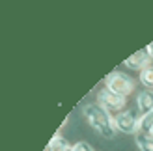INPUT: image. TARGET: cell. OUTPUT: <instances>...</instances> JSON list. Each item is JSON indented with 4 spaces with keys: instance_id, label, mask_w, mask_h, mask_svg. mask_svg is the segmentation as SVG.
Returning a JSON list of instances; mask_svg holds the SVG:
<instances>
[{
    "instance_id": "52a82bcc",
    "label": "cell",
    "mask_w": 153,
    "mask_h": 151,
    "mask_svg": "<svg viewBox=\"0 0 153 151\" xmlns=\"http://www.w3.org/2000/svg\"><path fill=\"white\" fill-rule=\"evenodd\" d=\"M71 147H73V144H69V142H67L62 134L56 132L54 136L51 138V142L47 144L45 151H71Z\"/></svg>"
},
{
    "instance_id": "7a4b0ae2",
    "label": "cell",
    "mask_w": 153,
    "mask_h": 151,
    "mask_svg": "<svg viewBox=\"0 0 153 151\" xmlns=\"http://www.w3.org/2000/svg\"><path fill=\"white\" fill-rule=\"evenodd\" d=\"M105 88L112 90L114 93H118L121 97H127L134 92V80L133 77H129V75L121 73V71H112L105 78Z\"/></svg>"
},
{
    "instance_id": "3957f363",
    "label": "cell",
    "mask_w": 153,
    "mask_h": 151,
    "mask_svg": "<svg viewBox=\"0 0 153 151\" xmlns=\"http://www.w3.org/2000/svg\"><path fill=\"white\" fill-rule=\"evenodd\" d=\"M138 121H140L138 110L123 108L118 114H114V127H116L118 132H123V134H136L138 132Z\"/></svg>"
},
{
    "instance_id": "30bf717a",
    "label": "cell",
    "mask_w": 153,
    "mask_h": 151,
    "mask_svg": "<svg viewBox=\"0 0 153 151\" xmlns=\"http://www.w3.org/2000/svg\"><path fill=\"white\" fill-rule=\"evenodd\" d=\"M151 129H153V112L140 116V121H138V132L149 134V131H151Z\"/></svg>"
},
{
    "instance_id": "ba28073f",
    "label": "cell",
    "mask_w": 153,
    "mask_h": 151,
    "mask_svg": "<svg viewBox=\"0 0 153 151\" xmlns=\"http://www.w3.org/2000/svg\"><path fill=\"white\" fill-rule=\"evenodd\" d=\"M134 142H136V146H138L140 151H153V136H149V134L136 132Z\"/></svg>"
},
{
    "instance_id": "5b68a950",
    "label": "cell",
    "mask_w": 153,
    "mask_h": 151,
    "mask_svg": "<svg viewBox=\"0 0 153 151\" xmlns=\"http://www.w3.org/2000/svg\"><path fill=\"white\" fill-rule=\"evenodd\" d=\"M125 65L129 69H134V71H142V69H146L148 65H151V56H149L148 49H140V50L133 52V54L125 60Z\"/></svg>"
},
{
    "instance_id": "7c38bea8",
    "label": "cell",
    "mask_w": 153,
    "mask_h": 151,
    "mask_svg": "<svg viewBox=\"0 0 153 151\" xmlns=\"http://www.w3.org/2000/svg\"><path fill=\"white\" fill-rule=\"evenodd\" d=\"M146 49H148V52H149V56H151V62H153V41H151V43L148 45Z\"/></svg>"
},
{
    "instance_id": "4fadbf2b",
    "label": "cell",
    "mask_w": 153,
    "mask_h": 151,
    "mask_svg": "<svg viewBox=\"0 0 153 151\" xmlns=\"http://www.w3.org/2000/svg\"><path fill=\"white\" fill-rule=\"evenodd\" d=\"M149 136H153V129H151V131H149Z\"/></svg>"
},
{
    "instance_id": "277c9868",
    "label": "cell",
    "mask_w": 153,
    "mask_h": 151,
    "mask_svg": "<svg viewBox=\"0 0 153 151\" xmlns=\"http://www.w3.org/2000/svg\"><path fill=\"white\" fill-rule=\"evenodd\" d=\"M125 103H127V97H121L118 93H114L108 88H101L97 92V104H101V107L112 116L118 114L120 110H123Z\"/></svg>"
},
{
    "instance_id": "8fae6325",
    "label": "cell",
    "mask_w": 153,
    "mask_h": 151,
    "mask_svg": "<svg viewBox=\"0 0 153 151\" xmlns=\"http://www.w3.org/2000/svg\"><path fill=\"white\" fill-rule=\"evenodd\" d=\"M71 151H95L94 147H91L88 142H84V140H79V142H75Z\"/></svg>"
},
{
    "instance_id": "9c48e42d",
    "label": "cell",
    "mask_w": 153,
    "mask_h": 151,
    "mask_svg": "<svg viewBox=\"0 0 153 151\" xmlns=\"http://www.w3.org/2000/svg\"><path fill=\"white\" fill-rule=\"evenodd\" d=\"M140 84L146 90H153V64L140 71Z\"/></svg>"
},
{
    "instance_id": "6da1fadb",
    "label": "cell",
    "mask_w": 153,
    "mask_h": 151,
    "mask_svg": "<svg viewBox=\"0 0 153 151\" xmlns=\"http://www.w3.org/2000/svg\"><path fill=\"white\" fill-rule=\"evenodd\" d=\"M84 118L88 119V123L94 127V129L101 134L103 138H114V134H116V127H114V116L108 114L101 104L97 103H88L86 107L82 110Z\"/></svg>"
},
{
    "instance_id": "8992f818",
    "label": "cell",
    "mask_w": 153,
    "mask_h": 151,
    "mask_svg": "<svg viewBox=\"0 0 153 151\" xmlns=\"http://www.w3.org/2000/svg\"><path fill=\"white\" fill-rule=\"evenodd\" d=\"M134 103H136V110H138L140 116L153 112V90H146V88L138 90L134 97Z\"/></svg>"
}]
</instances>
